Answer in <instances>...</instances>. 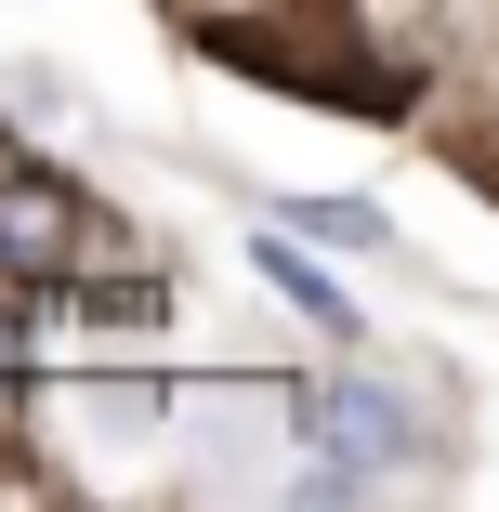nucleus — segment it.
I'll list each match as a JSON object with an SVG mask.
<instances>
[{
	"label": "nucleus",
	"mask_w": 499,
	"mask_h": 512,
	"mask_svg": "<svg viewBox=\"0 0 499 512\" xmlns=\"http://www.w3.org/2000/svg\"><path fill=\"white\" fill-rule=\"evenodd\" d=\"M316 447H329L342 473H368V460H421V407L381 394V381H329V394H316Z\"/></svg>",
	"instance_id": "f257e3e1"
},
{
	"label": "nucleus",
	"mask_w": 499,
	"mask_h": 512,
	"mask_svg": "<svg viewBox=\"0 0 499 512\" xmlns=\"http://www.w3.org/2000/svg\"><path fill=\"white\" fill-rule=\"evenodd\" d=\"M79 250V197L66 184H0V263L14 276H66Z\"/></svg>",
	"instance_id": "f03ea898"
},
{
	"label": "nucleus",
	"mask_w": 499,
	"mask_h": 512,
	"mask_svg": "<svg viewBox=\"0 0 499 512\" xmlns=\"http://www.w3.org/2000/svg\"><path fill=\"white\" fill-rule=\"evenodd\" d=\"M289 224H303V237H329V250H381V211H368V197H303Z\"/></svg>",
	"instance_id": "7ed1b4c3"
},
{
	"label": "nucleus",
	"mask_w": 499,
	"mask_h": 512,
	"mask_svg": "<svg viewBox=\"0 0 499 512\" xmlns=\"http://www.w3.org/2000/svg\"><path fill=\"white\" fill-rule=\"evenodd\" d=\"M263 263H276V289H289V302H303V316H329V329H355V316H342V289H329V276H316L303 250H263Z\"/></svg>",
	"instance_id": "20e7f679"
}]
</instances>
